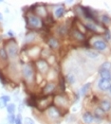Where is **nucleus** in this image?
I'll return each instance as SVG.
<instances>
[{"mask_svg":"<svg viewBox=\"0 0 111 124\" xmlns=\"http://www.w3.org/2000/svg\"><path fill=\"white\" fill-rule=\"evenodd\" d=\"M36 69L31 62H26L21 68V76L28 85H32L36 81Z\"/></svg>","mask_w":111,"mask_h":124,"instance_id":"nucleus-1","label":"nucleus"},{"mask_svg":"<svg viewBox=\"0 0 111 124\" xmlns=\"http://www.w3.org/2000/svg\"><path fill=\"white\" fill-rule=\"evenodd\" d=\"M26 23H27V28L30 30V31L41 30L44 27V21L42 18L35 15L33 12H29L26 15Z\"/></svg>","mask_w":111,"mask_h":124,"instance_id":"nucleus-2","label":"nucleus"},{"mask_svg":"<svg viewBox=\"0 0 111 124\" xmlns=\"http://www.w3.org/2000/svg\"><path fill=\"white\" fill-rule=\"evenodd\" d=\"M4 47L8 53L9 59L10 60H15L19 56V46L17 42L14 40V38L9 39L8 41L5 42Z\"/></svg>","mask_w":111,"mask_h":124,"instance_id":"nucleus-3","label":"nucleus"},{"mask_svg":"<svg viewBox=\"0 0 111 124\" xmlns=\"http://www.w3.org/2000/svg\"><path fill=\"white\" fill-rule=\"evenodd\" d=\"M46 115L48 116V118L51 120V121H57L59 120L62 116V112H61V109L56 107L55 105H51L50 106L47 111H46Z\"/></svg>","mask_w":111,"mask_h":124,"instance_id":"nucleus-4","label":"nucleus"},{"mask_svg":"<svg viewBox=\"0 0 111 124\" xmlns=\"http://www.w3.org/2000/svg\"><path fill=\"white\" fill-rule=\"evenodd\" d=\"M33 64H34L35 69L42 75H45L50 71V64H49L48 61L45 59H42V58L36 59L33 62Z\"/></svg>","mask_w":111,"mask_h":124,"instance_id":"nucleus-5","label":"nucleus"},{"mask_svg":"<svg viewBox=\"0 0 111 124\" xmlns=\"http://www.w3.org/2000/svg\"><path fill=\"white\" fill-rule=\"evenodd\" d=\"M53 101V99L50 96H44L42 98H39L36 100V108L40 111H43L45 109H48L51 106V102Z\"/></svg>","mask_w":111,"mask_h":124,"instance_id":"nucleus-6","label":"nucleus"},{"mask_svg":"<svg viewBox=\"0 0 111 124\" xmlns=\"http://www.w3.org/2000/svg\"><path fill=\"white\" fill-rule=\"evenodd\" d=\"M53 102L55 103V106L58 107V108H65L67 106H68L69 104V100L63 94H58L54 97L53 99Z\"/></svg>","mask_w":111,"mask_h":124,"instance_id":"nucleus-7","label":"nucleus"},{"mask_svg":"<svg viewBox=\"0 0 111 124\" xmlns=\"http://www.w3.org/2000/svg\"><path fill=\"white\" fill-rule=\"evenodd\" d=\"M8 65H9V56L3 46H0V69L4 67H8Z\"/></svg>","mask_w":111,"mask_h":124,"instance_id":"nucleus-8","label":"nucleus"},{"mask_svg":"<svg viewBox=\"0 0 111 124\" xmlns=\"http://www.w3.org/2000/svg\"><path fill=\"white\" fill-rule=\"evenodd\" d=\"M92 47L94 48V50L96 51H105L108 47V45L107 43L104 41V40H102V39H97L92 43Z\"/></svg>","mask_w":111,"mask_h":124,"instance_id":"nucleus-9","label":"nucleus"},{"mask_svg":"<svg viewBox=\"0 0 111 124\" xmlns=\"http://www.w3.org/2000/svg\"><path fill=\"white\" fill-rule=\"evenodd\" d=\"M34 8L32 9V12L35 14V15H37L38 17H40V18H46L47 16H48V11L46 10V8L44 7V6H42V5H36V6H33Z\"/></svg>","mask_w":111,"mask_h":124,"instance_id":"nucleus-10","label":"nucleus"},{"mask_svg":"<svg viewBox=\"0 0 111 124\" xmlns=\"http://www.w3.org/2000/svg\"><path fill=\"white\" fill-rule=\"evenodd\" d=\"M56 87H57V85H56V83H54V82H49V83H46V85L44 86V88L42 89L43 91V95L44 96H50L51 94H52L55 90H56Z\"/></svg>","mask_w":111,"mask_h":124,"instance_id":"nucleus-11","label":"nucleus"},{"mask_svg":"<svg viewBox=\"0 0 111 124\" xmlns=\"http://www.w3.org/2000/svg\"><path fill=\"white\" fill-rule=\"evenodd\" d=\"M71 33V37L75 40V41H78V42H84L85 40V35L81 32V31H79L78 29L76 28H73L70 31Z\"/></svg>","mask_w":111,"mask_h":124,"instance_id":"nucleus-12","label":"nucleus"},{"mask_svg":"<svg viewBox=\"0 0 111 124\" xmlns=\"http://www.w3.org/2000/svg\"><path fill=\"white\" fill-rule=\"evenodd\" d=\"M110 84L111 82H109V81H106L103 79H99V81L97 83V87L102 92H107L109 87H110Z\"/></svg>","mask_w":111,"mask_h":124,"instance_id":"nucleus-13","label":"nucleus"},{"mask_svg":"<svg viewBox=\"0 0 111 124\" xmlns=\"http://www.w3.org/2000/svg\"><path fill=\"white\" fill-rule=\"evenodd\" d=\"M99 107L104 113L111 111V100H109V99H102V100H101L100 102H99Z\"/></svg>","mask_w":111,"mask_h":124,"instance_id":"nucleus-14","label":"nucleus"},{"mask_svg":"<svg viewBox=\"0 0 111 124\" xmlns=\"http://www.w3.org/2000/svg\"><path fill=\"white\" fill-rule=\"evenodd\" d=\"M82 118H83V122L85 124H92L94 122V120H95L93 114L91 112H89V111H85L83 114Z\"/></svg>","mask_w":111,"mask_h":124,"instance_id":"nucleus-15","label":"nucleus"},{"mask_svg":"<svg viewBox=\"0 0 111 124\" xmlns=\"http://www.w3.org/2000/svg\"><path fill=\"white\" fill-rule=\"evenodd\" d=\"M10 98L9 95H2L0 96V109H6L7 105L10 102Z\"/></svg>","mask_w":111,"mask_h":124,"instance_id":"nucleus-16","label":"nucleus"},{"mask_svg":"<svg viewBox=\"0 0 111 124\" xmlns=\"http://www.w3.org/2000/svg\"><path fill=\"white\" fill-rule=\"evenodd\" d=\"M48 46H49V47L51 48V49H57L59 47L60 44H59V41H58L57 38H55V37H50L48 39Z\"/></svg>","mask_w":111,"mask_h":124,"instance_id":"nucleus-17","label":"nucleus"},{"mask_svg":"<svg viewBox=\"0 0 111 124\" xmlns=\"http://www.w3.org/2000/svg\"><path fill=\"white\" fill-rule=\"evenodd\" d=\"M85 30H88L92 32H98L99 31V28L96 26V23H94L92 21H86L85 23Z\"/></svg>","mask_w":111,"mask_h":124,"instance_id":"nucleus-18","label":"nucleus"},{"mask_svg":"<svg viewBox=\"0 0 111 124\" xmlns=\"http://www.w3.org/2000/svg\"><path fill=\"white\" fill-rule=\"evenodd\" d=\"M91 88V83H85L83 86L81 87L80 91H79V94H80V97H85L87 93L89 92Z\"/></svg>","mask_w":111,"mask_h":124,"instance_id":"nucleus-19","label":"nucleus"},{"mask_svg":"<svg viewBox=\"0 0 111 124\" xmlns=\"http://www.w3.org/2000/svg\"><path fill=\"white\" fill-rule=\"evenodd\" d=\"M65 12H66L65 7H64V6H59V7H57V8L55 9V10H54V16H55L57 19H60L62 17H64Z\"/></svg>","mask_w":111,"mask_h":124,"instance_id":"nucleus-20","label":"nucleus"},{"mask_svg":"<svg viewBox=\"0 0 111 124\" xmlns=\"http://www.w3.org/2000/svg\"><path fill=\"white\" fill-rule=\"evenodd\" d=\"M99 75H100V79H103L106 81L111 82V71L108 70H100L99 69Z\"/></svg>","mask_w":111,"mask_h":124,"instance_id":"nucleus-21","label":"nucleus"},{"mask_svg":"<svg viewBox=\"0 0 111 124\" xmlns=\"http://www.w3.org/2000/svg\"><path fill=\"white\" fill-rule=\"evenodd\" d=\"M35 38H36L35 32L34 31H30L29 33H27V35L25 37V42H26V44L30 45L31 43H33V41L35 40Z\"/></svg>","mask_w":111,"mask_h":124,"instance_id":"nucleus-22","label":"nucleus"},{"mask_svg":"<svg viewBox=\"0 0 111 124\" xmlns=\"http://www.w3.org/2000/svg\"><path fill=\"white\" fill-rule=\"evenodd\" d=\"M16 109H17V107H16V104L14 103V102H10L7 105V107H6V111H7L8 115L15 114Z\"/></svg>","mask_w":111,"mask_h":124,"instance_id":"nucleus-23","label":"nucleus"},{"mask_svg":"<svg viewBox=\"0 0 111 124\" xmlns=\"http://www.w3.org/2000/svg\"><path fill=\"white\" fill-rule=\"evenodd\" d=\"M85 55L90 58V59H98L100 57V52L96 51V50H91V49H87L85 51Z\"/></svg>","mask_w":111,"mask_h":124,"instance_id":"nucleus-24","label":"nucleus"},{"mask_svg":"<svg viewBox=\"0 0 111 124\" xmlns=\"http://www.w3.org/2000/svg\"><path fill=\"white\" fill-rule=\"evenodd\" d=\"M57 32H58V34L60 36H65L68 32V28H67L66 25H60L58 27V29H57Z\"/></svg>","mask_w":111,"mask_h":124,"instance_id":"nucleus-25","label":"nucleus"},{"mask_svg":"<svg viewBox=\"0 0 111 124\" xmlns=\"http://www.w3.org/2000/svg\"><path fill=\"white\" fill-rule=\"evenodd\" d=\"M100 70H108V71H111V62L109 61H105L102 63L99 67Z\"/></svg>","mask_w":111,"mask_h":124,"instance_id":"nucleus-26","label":"nucleus"},{"mask_svg":"<svg viewBox=\"0 0 111 124\" xmlns=\"http://www.w3.org/2000/svg\"><path fill=\"white\" fill-rule=\"evenodd\" d=\"M66 80L67 82L69 83V84H74L76 82V77L74 75V73H68L67 76H66Z\"/></svg>","mask_w":111,"mask_h":124,"instance_id":"nucleus-27","label":"nucleus"},{"mask_svg":"<svg viewBox=\"0 0 111 124\" xmlns=\"http://www.w3.org/2000/svg\"><path fill=\"white\" fill-rule=\"evenodd\" d=\"M101 22L103 25H110L111 24V18L106 15V14H103L101 16Z\"/></svg>","mask_w":111,"mask_h":124,"instance_id":"nucleus-28","label":"nucleus"},{"mask_svg":"<svg viewBox=\"0 0 111 124\" xmlns=\"http://www.w3.org/2000/svg\"><path fill=\"white\" fill-rule=\"evenodd\" d=\"M15 118H16V115H8L7 116V123L8 124H14L15 122Z\"/></svg>","mask_w":111,"mask_h":124,"instance_id":"nucleus-29","label":"nucleus"},{"mask_svg":"<svg viewBox=\"0 0 111 124\" xmlns=\"http://www.w3.org/2000/svg\"><path fill=\"white\" fill-rule=\"evenodd\" d=\"M0 82L3 85H6L8 83V79L6 77V75L3 73V71L0 69Z\"/></svg>","mask_w":111,"mask_h":124,"instance_id":"nucleus-30","label":"nucleus"},{"mask_svg":"<svg viewBox=\"0 0 111 124\" xmlns=\"http://www.w3.org/2000/svg\"><path fill=\"white\" fill-rule=\"evenodd\" d=\"M23 123L24 124H35V121L33 118H31L30 116H26L24 119H23Z\"/></svg>","mask_w":111,"mask_h":124,"instance_id":"nucleus-31","label":"nucleus"},{"mask_svg":"<svg viewBox=\"0 0 111 124\" xmlns=\"http://www.w3.org/2000/svg\"><path fill=\"white\" fill-rule=\"evenodd\" d=\"M23 116H22V115H21V113H19V114L16 115V118H15V122H14V124H24L23 123Z\"/></svg>","mask_w":111,"mask_h":124,"instance_id":"nucleus-32","label":"nucleus"},{"mask_svg":"<svg viewBox=\"0 0 111 124\" xmlns=\"http://www.w3.org/2000/svg\"><path fill=\"white\" fill-rule=\"evenodd\" d=\"M8 35L10 36V39H12V38H14V32L11 31V30H10V31H8Z\"/></svg>","mask_w":111,"mask_h":124,"instance_id":"nucleus-33","label":"nucleus"},{"mask_svg":"<svg viewBox=\"0 0 111 124\" xmlns=\"http://www.w3.org/2000/svg\"><path fill=\"white\" fill-rule=\"evenodd\" d=\"M3 19H4V17H3V14L0 12V21H3Z\"/></svg>","mask_w":111,"mask_h":124,"instance_id":"nucleus-34","label":"nucleus"},{"mask_svg":"<svg viewBox=\"0 0 111 124\" xmlns=\"http://www.w3.org/2000/svg\"><path fill=\"white\" fill-rule=\"evenodd\" d=\"M108 93H109V95L111 96V84H110V87H109V89H108Z\"/></svg>","mask_w":111,"mask_h":124,"instance_id":"nucleus-35","label":"nucleus"},{"mask_svg":"<svg viewBox=\"0 0 111 124\" xmlns=\"http://www.w3.org/2000/svg\"><path fill=\"white\" fill-rule=\"evenodd\" d=\"M108 124H111V122H110V123H108Z\"/></svg>","mask_w":111,"mask_h":124,"instance_id":"nucleus-36","label":"nucleus"}]
</instances>
